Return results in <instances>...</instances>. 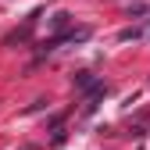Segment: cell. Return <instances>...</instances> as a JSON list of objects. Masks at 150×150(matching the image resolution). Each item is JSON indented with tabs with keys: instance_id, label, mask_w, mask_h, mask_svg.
<instances>
[{
	"instance_id": "1",
	"label": "cell",
	"mask_w": 150,
	"mask_h": 150,
	"mask_svg": "<svg viewBox=\"0 0 150 150\" xmlns=\"http://www.w3.org/2000/svg\"><path fill=\"white\" fill-rule=\"evenodd\" d=\"M75 86H79V89H89V93H97L104 82H97V79H93V75L89 71H79V75H75Z\"/></svg>"
},
{
	"instance_id": "2",
	"label": "cell",
	"mask_w": 150,
	"mask_h": 150,
	"mask_svg": "<svg viewBox=\"0 0 150 150\" xmlns=\"http://www.w3.org/2000/svg\"><path fill=\"white\" fill-rule=\"evenodd\" d=\"M68 22H71V14H68V11H57V14H54V22H50V25L57 29V32H64V29H68ZM64 36H68V32H64Z\"/></svg>"
},
{
	"instance_id": "3",
	"label": "cell",
	"mask_w": 150,
	"mask_h": 150,
	"mask_svg": "<svg viewBox=\"0 0 150 150\" xmlns=\"http://www.w3.org/2000/svg\"><path fill=\"white\" fill-rule=\"evenodd\" d=\"M136 36H139V29H122V32H118V40L129 43V40H136Z\"/></svg>"
}]
</instances>
